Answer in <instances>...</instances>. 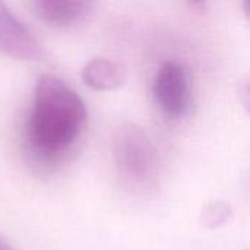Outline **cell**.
I'll return each mask as SVG.
<instances>
[{
	"mask_svg": "<svg viewBox=\"0 0 250 250\" xmlns=\"http://www.w3.org/2000/svg\"><path fill=\"white\" fill-rule=\"evenodd\" d=\"M0 250H13V248L4 240V239H1L0 237Z\"/></svg>",
	"mask_w": 250,
	"mask_h": 250,
	"instance_id": "9c48e42d",
	"label": "cell"
},
{
	"mask_svg": "<svg viewBox=\"0 0 250 250\" xmlns=\"http://www.w3.org/2000/svg\"><path fill=\"white\" fill-rule=\"evenodd\" d=\"M0 53L22 62H37L44 56L42 45L29 28L0 1Z\"/></svg>",
	"mask_w": 250,
	"mask_h": 250,
	"instance_id": "277c9868",
	"label": "cell"
},
{
	"mask_svg": "<svg viewBox=\"0 0 250 250\" xmlns=\"http://www.w3.org/2000/svg\"><path fill=\"white\" fill-rule=\"evenodd\" d=\"M32 13L53 28H69L88 18L94 3L85 0H34L29 3Z\"/></svg>",
	"mask_w": 250,
	"mask_h": 250,
	"instance_id": "5b68a950",
	"label": "cell"
},
{
	"mask_svg": "<svg viewBox=\"0 0 250 250\" xmlns=\"http://www.w3.org/2000/svg\"><path fill=\"white\" fill-rule=\"evenodd\" d=\"M237 94H239V100H240L243 108L250 114V75L240 81Z\"/></svg>",
	"mask_w": 250,
	"mask_h": 250,
	"instance_id": "ba28073f",
	"label": "cell"
},
{
	"mask_svg": "<svg viewBox=\"0 0 250 250\" xmlns=\"http://www.w3.org/2000/svg\"><path fill=\"white\" fill-rule=\"evenodd\" d=\"M152 97L157 108L167 120L179 122L188 117L193 95L186 69L174 60L163 63L152 83Z\"/></svg>",
	"mask_w": 250,
	"mask_h": 250,
	"instance_id": "3957f363",
	"label": "cell"
},
{
	"mask_svg": "<svg viewBox=\"0 0 250 250\" xmlns=\"http://www.w3.org/2000/svg\"><path fill=\"white\" fill-rule=\"evenodd\" d=\"M127 79L126 67L111 59H91L82 69V81L95 91H114L125 85Z\"/></svg>",
	"mask_w": 250,
	"mask_h": 250,
	"instance_id": "8992f818",
	"label": "cell"
},
{
	"mask_svg": "<svg viewBox=\"0 0 250 250\" xmlns=\"http://www.w3.org/2000/svg\"><path fill=\"white\" fill-rule=\"evenodd\" d=\"M243 10H245V15H246V18L249 19L250 22V1H245L243 3Z\"/></svg>",
	"mask_w": 250,
	"mask_h": 250,
	"instance_id": "30bf717a",
	"label": "cell"
},
{
	"mask_svg": "<svg viewBox=\"0 0 250 250\" xmlns=\"http://www.w3.org/2000/svg\"><path fill=\"white\" fill-rule=\"evenodd\" d=\"M86 125L88 110L81 95L63 79L41 75L22 130L28 166L40 174L59 171L76 152Z\"/></svg>",
	"mask_w": 250,
	"mask_h": 250,
	"instance_id": "6da1fadb",
	"label": "cell"
},
{
	"mask_svg": "<svg viewBox=\"0 0 250 250\" xmlns=\"http://www.w3.org/2000/svg\"><path fill=\"white\" fill-rule=\"evenodd\" d=\"M233 220V209L230 204L224 201H215L211 202L201 215V224L205 229L217 230L220 227H224Z\"/></svg>",
	"mask_w": 250,
	"mask_h": 250,
	"instance_id": "52a82bcc",
	"label": "cell"
},
{
	"mask_svg": "<svg viewBox=\"0 0 250 250\" xmlns=\"http://www.w3.org/2000/svg\"><path fill=\"white\" fill-rule=\"evenodd\" d=\"M111 155L122 183L136 192H151L158 186L161 163L148 133L135 123L120 125L111 139Z\"/></svg>",
	"mask_w": 250,
	"mask_h": 250,
	"instance_id": "7a4b0ae2",
	"label": "cell"
}]
</instances>
